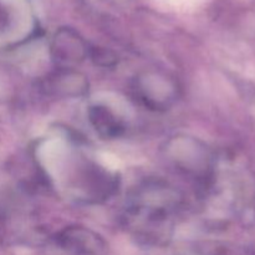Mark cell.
Here are the masks:
<instances>
[{
  "instance_id": "cell-1",
  "label": "cell",
  "mask_w": 255,
  "mask_h": 255,
  "mask_svg": "<svg viewBox=\"0 0 255 255\" xmlns=\"http://www.w3.org/2000/svg\"><path fill=\"white\" fill-rule=\"evenodd\" d=\"M182 208V197L161 181L146 182L134 189L126 209L127 223L138 227L171 228Z\"/></svg>"
},
{
  "instance_id": "cell-2",
  "label": "cell",
  "mask_w": 255,
  "mask_h": 255,
  "mask_svg": "<svg viewBox=\"0 0 255 255\" xmlns=\"http://www.w3.org/2000/svg\"><path fill=\"white\" fill-rule=\"evenodd\" d=\"M133 92L146 109L163 112L171 109L179 96V86L174 77L157 70H146L134 77Z\"/></svg>"
},
{
  "instance_id": "cell-4",
  "label": "cell",
  "mask_w": 255,
  "mask_h": 255,
  "mask_svg": "<svg viewBox=\"0 0 255 255\" xmlns=\"http://www.w3.org/2000/svg\"><path fill=\"white\" fill-rule=\"evenodd\" d=\"M86 41L77 32L61 29L51 42V57L57 69H76L89 57Z\"/></svg>"
},
{
  "instance_id": "cell-5",
  "label": "cell",
  "mask_w": 255,
  "mask_h": 255,
  "mask_svg": "<svg viewBox=\"0 0 255 255\" xmlns=\"http://www.w3.org/2000/svg\"><path fill=\"white\" fill-rule=\"evenodd\" d=\"M42 89L54 97H80L89 90L86 77L75 69H56L42 82Z\"/></svg>"
},
{
  "instance_id": "cell-6",
  "label": "cell",
  "mask_w": 255,
  "mask_h": 255,
  "mask_svg": "<svg viewBox=\"0 0 255 255\" xmlns=\"http://www.w3.org/2000/svg\"><path fill=\"white\" fill-rule=\"evenodd\" d=\"M89 120L95 131L106 139L121 137L126 128L121 117L105 105H94L90 107Z\"/></svg>"
},
{
  "instance_id": "cell-3",
  "label": "cell",
  "mask_w": 255,
  "mask_h": 255,
  "mask_svg": "<svg viewBox=\"0 0 255 255\" xmlns=\"http://www.w3.org/2000/svg\"><path fill=\"white\" fill-rule=\"evenodd\" d=\"M167 156L182 173L202 179L211 168L212 157L202 141L188 136H177L168 142Z\"/></svg>"
}]
</instances>
